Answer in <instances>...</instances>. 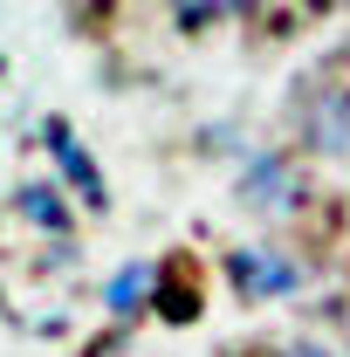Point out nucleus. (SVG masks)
Segmentation results:
<instances>
[{
  "label": "nucleus",
  "instance_id": "obj_1",
  "mask_svg": "<svg viewBox=\"0 0 350 357\" xmlns=\"http://www.w3.org/2000/svg\"><path fill=\"white\" fill-rule=\"evenodd\" d=\"M309 199H316V178L296 151H282V144L241 151V165H234V206L241 213H254L268 227H296L309 213Z\"/></svg>",
  "mask_w": 350,
  "mask_h": 357
},
{
  "label": "nucleus",
  "instance_id": "obj_2",
  "mask_svg": "<svg viewBox=\"0 0 350 357\" xmlns=\"http://www.w3.org/2000/svg\"><path fill=\"white\" fill-rule=\"evenodd\" d=\"M220 275H227V289H234L241 303H296L309 282H316V268H309L296 248H282L275 234H268V241H241V248H227Z\"/></svg>",
  "mask_w": 350,
  "mask_h": 357
},
{
  "label": "nucleus",
  "instance_id": "obj_3",
  "mask_svg": "<svg viewBox=\"0 0 350 357\" xmlns=\"http://www.w3.org/2000/svg\"><path fill=\"white\" fill-rule=\"evenodd\" d=\"M289 131H296V158H350V83L337 76L303 83L289 103Z\"/></svg>",
  "mask_w": 350,
  "mask_h": 357
},
{
  "label": "nucleus",
  "instance_id": "obj_4",
  "mask_svg": "<svg viewBox=\"0 0 350 357\" xmlns=\"http://www.w3.org/2000/svg\"><path fill=\"white\" fill-rule=\"evenodd\" d=\"M42 151H48L55 185H62L69 199H83L89 213H110V178H103V165L83 151V137L69 131V117H42Z\"/></svg>",
  "mask_w": 350,
  "mask_h": 357
},
{
  "label": "nucleus",
  "instance_id": "obj_5",
  "mask_svg": "<svg viewBox=\"0 0 350 357\" xmlns=\"http://www.w3.org/2000/svg\"><path fill=\"white\" fill-rule=\"evenodd\" d=\"M7 213L28 227L35 241H48V248H76V199L55 178H21L14 199H7Z\"/></svg>",
  "mask_w": 350,
  "mask_h": 357
},
{
  "label": "nucleus",
  "instance_id": "obj_6",
  "mask_svg": "<svg viewBox=\"0 0 350 357\" xmlns=\"http://www.w3.org/2000/svg\"><path fill=\"white\" fill-rule=\"evenodd\" d=\"M151 296H158V255H131V261L110 268V282L96 289V303H103V316L124 330V323H137V316H151Z\"/></svg>",
  "mask_w": 350,
  "mask_h": 357
},
{
  "label": "nucleus",
  "instance_id": "obj_7",
  "mask_svg": "<svg viewBox=\"0 0 350 357\" xmlns=\"http://www.w3.org/2000/svg\"><path fill=\"white\" fill-rule=\"evenodd\" d=\"M199 303H206L199 268L185 261V255H158V296H151V316H158V323H192Z\"/></svg>",
  "mask_w": 350,
  "mask_h": 357
},
{
  "label": "nucleus",
  "instance_id": "obj_8",
  "mask_svg": "<svg viewBox=\"0 0 350 357\" xmlns=\"http://www.w3.org/2000/svg\"><path fill=\"white\" fill-rule=\"evenodd\" d=\"M165 7H172V21L185 35H206V28H227V21L254 14V0H165Z\"/></svg>",
  "mask_w": 350,
  "mask_h": 357
},
{
  "label": "nucleus",
  "instance_id": "obj_9",
  "mask_svg": "<svg viewBox=\"0 0 350 357\" xmlns=\"http://www.w3.org/2000/svg\"><path fill=\"white\" fill-rule=\"evenodd\" d=\"M261 357H344L330 337H316V330H289V337H275Z\"/></svg>",
  "mask_w": 350,
  "mask_h": 357
}]
</instances>
